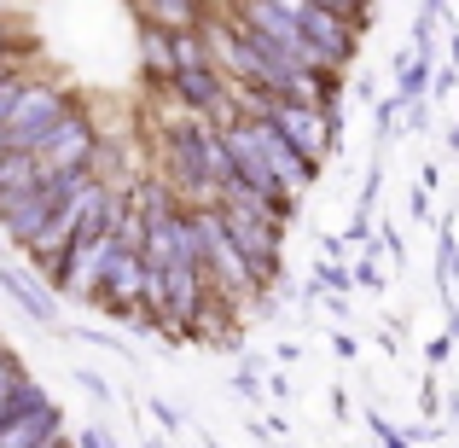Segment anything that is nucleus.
<instances>
[{"mask_svg": "<svg viewBox=\"0 0 459 448\" xmlns=\"http://www.w3.org/2000/svg\"><path fill=\"white\" fill-rule=\"evenodd\" d=\"M238 111H256L268 117L273 128H280L285 140H291L297 152L308 157V163L325 169V157L337 152V111H325V105H303V100H268V93H238Z\"/></svg>", "mask_w": 459, "mask_h": 448, "instance_id": "obj_1", "label": "nucleus"}, {"mask_svg": "<svg viewBox=\"0 0 459 448\" xmlns=\"http://www.w3.org/2000/svg\"><path fill=\"white\" fill-rule=\"evenodd\" d=\"M76 105L82 100L65 88V82L30 76V82H23V93H18V105H12V117H6V146L12 152H35L70 111H76Z\"/></svg>", "mask_w": 459, "mask_h": 448, "instance_id": "obj_2", "label": "nucleus"}, {"mask_svg": "<svg viewBox=\"0 0 459 448\" xmlns=\"http://www.w3.org/2000/svg\"><path fill=\"white\" fill-rule=\"evenodd\" d=\"M100 146H105V140H100V128H93L88 105H76V111H70L65 123L35 146V163H41V175H93Z\"/></svg>", "mask_w": 459, "mask_h": 448, "instance_id": "obj_3", "label": "nucleus"}, {"mask_svg": "<svg viewBox=\"0 0 459 448\" xmlns=\"http://www.w3.org/2000/svg\"><path fill=\"white\" fill-rule=\"evenodd\" d=\"M238 123H245V135L256 140V152H262V163L273 169V180H280V192H285V204H297V198H308V187L320 180V163H308L303 152L291 146V140L280 135V128L268 123V117H256V111H238Z\"/></svg>", "mask_w": 459, "mask_h": 448, "instance_id": "obj_4", "label": "nucleus"}, {"mask_svg": "<svg viewBox=\"0 0 459 448\" xmlns=\"http://www.w3.org/2000/svg\"><path fill=\"white\" fill-rule=\"evenodd\" d=\"M123 250V233H82L65 257V274H58L53 292H65L70 303H100V280L111 268V257Z\"/></svg>", "mask_w": 459, "mask_h": 448, "instance_id": "obj_5", "label": "nucleus"}, {"mask_svg": "<svg viewBox=\"0 0 459 448\" xmlns=\"http://www.w3.org/2000/svg\"><path fill=\"white\" fill-rule=\"evenodd\" d=\"M140 12V23L152 30H169V35H186V30H204L210 23V0H128Z\"/></svg>", "mask_w": 459, "mask_h": 448, "instance_id": "obj_6", "label": "nucleus"}, {"mask_svg": "<svg viewBox=\"0 0 459 448\" xmlns=\"http://www.w3.org/2000/svg\"><path fill=\"white\" fill-rule=\"evenodd\" d=\"M53 437H58V408L53 402L30 408V414L0 419V448H47Z\"/></svg>", "mask_w": 459, "mask_h": 448, "instance_id": "obj_7", "label": "nucleus"}, {"mask_svg": "<svg viewBox=\"0 0 459 448\" xmlns=\"http://www.w3.org/2000/svg\"><path fill=\"white\" fill-rule=\"evenodd\" d=\"M0 285L12 292V303H18V309L30 314V321H41V326H53V321H58V303L41 292L47 280H41L35 268H0Z\"/></svg>", "mask_w": 459, "mask_h": 448, "instance_id": "obj_8", "label": "nucleus"}, {"mask_svg": "<svg viewBox=\"0 0 459 448\" xmlns=\"http://www.w3.org/2000/svg\"><path fill=\"white\" fill-rule=\"evenodd\" d=\"M140 70H146L152 88H169V76H175V35L169 30L140 23Z\"/></svg>", "mask_w": 459, "mask_h": 448, "instance_id": "obj_9", "label": "nucleus"}, {"mask_svg": "<svg viewBox=\"0 0 459 448\" xmlns=\"http://www.w3.org/2000/svg\"><path fill=\"white\" fill-rule=\"evenodd\" d=\"M35 180H41L35 152H0V198H12V192H30Z\"/></svg>", "mask_w": 459, "mask_h": 448, "instance_id": "obj_10", "label": "nucleus"}, {"mask_svg": "<svg viewBox=\"0 0 459 448\" xmlns=\"http://www.w3.org/2000/svg\"><path fill=\"white\" fill-rule=\"evenodd\" d=\"M18 379H23L18 356H6V349H0V419H6V408H12V391H18Z\"/></svg>", "mask_w": 459, "mask_h": 448, "instance_id": "obj_11", "label": "nucleus"}, {"mask_svg": "<svg viewBox=\"0 0 459 448\" xmlns=\"http://www.w3.org/2000/svg\"><path fill=\"white\" fill-rule=\"evenodd\" d=\"M314 6H325V12H343V18H349V23H360V30L372 23V0H314Z\"/></svg>", "mask_w": 459, "mask_h": 448, "instance_id": "obj_12", "label": "nucleus"}, {"mask_svg": "<svg viewBox=\"0 0 459 448\" xmlns=\"http://www.w3.org/2000/svg\"><path fill=\"white\" fill-rule=\"evenodd\" d=\"M23 82H30V76H23V70H18V76H6V82H0V123H6V117H12V105H18Z\"/></svg>", "mask_w": 459, "mask_h": 448, "instance_id": "obj_13", "label": "nucleus"}, {"mask_svg": "<svg viewBox=\"0 0 459 448\" xmlns=\"http://www.w3.org/2000/svg\"><path fill=\"white\" fill-rule=\"evenodd\" d=\"M0 152H12V146H6V123H0Z\"/></svg>", "mask_w": 459, "mask_h": 448, "instance_id": "obj_14", "label": "nucleus"}, {"mask_svg": "<svg viewBox=\"0 0 459 448\" xmlns=\"http://www.w3.org/2000/svg\"><path fill=\"white\" fill-rule=\"evenodd\" d=\"M47 448H70V443H65V437H53V443H47Z\"/></svg>", "mask_w": 459, "mask_h": 448, "instance_id": "obj_15", "label": "nucleus"}]
</instances>
